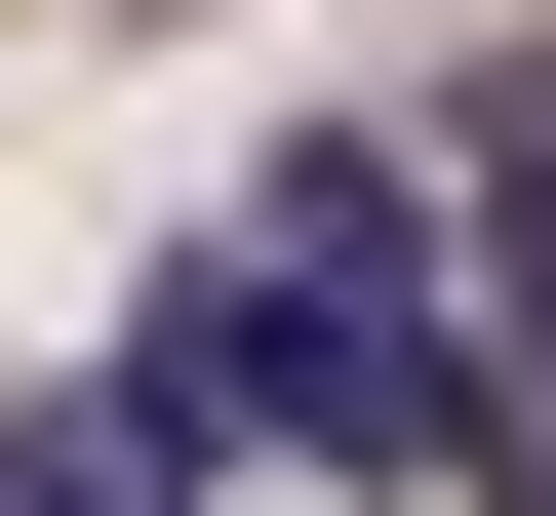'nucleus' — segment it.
<instances>
[{
  "instance_id": "obj_1",
  "label": "nucleus",
  "mask_w": 556,
  "mask_h": 516,
  "mask_svg": "<svg viewBox=\"0 0 556 516\" xmlns=\"http://www.w3.org/2000/svg\"><path fill=\"white\" fill-rule=\"evenodd\" d=\"M239 477H278V437H239V278H199V239L0 398V516H239Z\"/></svg>"
},
{
  "instance_id": "obj_2",
  "label": "nucleus",
  "mask_w": 556,
  "mask_h": 516,
  "mask_svg": "<svg viewBox=\"0 0 556 516\" xmlns=\"http://www.w3.org/2000/svg\"><path fill=\"white\" fill-rule=\"evenodd\" d=\"M477 516H556V357H517V437H477Z\"/></svg>"
}]
</instances>
